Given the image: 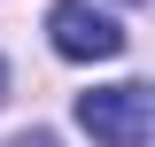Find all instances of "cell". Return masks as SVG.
<instances>
[{"instance_id":"cell-5","label":"cell","mask_w":155,"mask_h":147,"mask_svg":"<svg viewBox=\"0 0 155 147\" xmlns=\"http://www.w3.org/2000/svg\"><path fill=\"white\" fill-rule=\"evenodd\" d=\"M124 8H132V0H124Z\"/></svg>"},{"instance_id":"cell-4","label":"cell","mask_w":155,"mask_h":147,"mask_svg":"<svg viewBox=\"0 0 155 147\" xmlns=\"http://www.w3.org/2000/svg\"><path fill=\"white\" fill-rule=\"evenodd\" d=\"M0 101H8V62H0Z\"/></svg>"},{"instance_id":"cell-3","label":"cell","mask_w":155,"mask_h":147,"mask_svg":"<svg viewBox=\"0 0 155 147\" xmlns=\"http://www.w3.org/2000/svg\"><path fill=\"white\" fill-rule=\"evenodd\" d=\"M8 147H54V139H47V132H23V139H8Z\"/></svg>"},{"instance_id":"cell-1","label":"cell","mask_w":155,"mask_h":147,"mask_svg":"<svg viewBox=\"0 0 155 147\" xmlns=\"http://www.w3.org/2000/svg\"><path fill=\"white\" fill-rule=\"evenodd\" d=\"M47 39H54L62 62H116L124 54V23L93 0H54L47 8Z\"/></svg>"},{"instance_id":"cell-2","label":"cell","mask_w":155,"mask_h":147,"mask_svg":"<svg viewBox=\"0 0 155 147\" xmlns=\"http://www.w3.org/2000/svg\"><path fill=\"white\" fill-rule=\"evenodd\" d=\"M78 124L93 132L101 147H147V85L124 77V85H93L78 93Z\"/></svg>"}]
</instances>
